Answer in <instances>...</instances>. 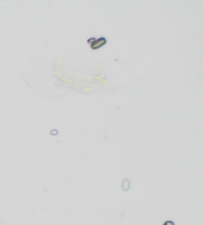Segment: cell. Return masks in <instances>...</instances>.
Returning <instances> with one entry per match:
<instances>
[{"instance_id": "obj_1", "label": "cell", "mask_w": 203, "mask_h": 225, "mask_svg": "<svg viewBox=\"0 0 203 225\" xmlns=\"http://www.w3.org/2000/svg\"><path fill=\"white\" fill-rule=\"evenodd\" d=\"M106 39L105 38H99V39H90V40H88V43L90 44V46H91V49H93V50H96V49L100 48L102 47L103 45L106 44Z\"/></svg>"}, {"instance_id": "obj_2", "label": "cell", "mask_w": 203, "mask_h": 225, "mask_svg": "<svg viewBox=\"0 0 203 225\" xmlns=\"http://www.w3.org/2000/svg\"><path fill=\"white\" fill-rule=\"evenodd\" d=\"M163 225H175V223H173L172 221H166V222L165 224H163Z\"/></svg>"}]
</instances>
